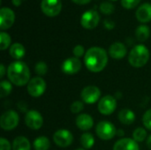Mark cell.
Listing matches in <instances>:
<instances>
[{
  "label": "cell",
  "mask_w": 151,
  "mask_h": 150,
  "mask_svg": "<svg viewBox=\"0 0 151 150\" xmlns=\"http://www.w3.org/2000/svg\"><path fill=\"white\" fill-rule=\"evenodd\" d=\"M84 63L88 70L92 72H100L107 65L108 55L101 47H92L86 51Z\"/></svg>",
  "instance_id": "1"
},
{
  "label": "cell",
  "mask_w": 151,
  "mask_h": 150,
  "mask_svg": "<svg viewBox=\"0 0 151 150\" xmlns=\"http://www.w3.org/2000/svg\"><path fill=\"white\" fill-rule=\"evenodd\" d=\"M7 76L12 84L17 87L27 85L30 79V71L26 63L15 61L9 65L7 68Z\"/></svg>",
  "instance_id": "2"
},
{
  "label": "cell",
  "mask_w": 151,
  "mask_h": 150,
  "mask_svg": "<svg viewBox=\"0 0 151 150\" xmlns=\"http://www.w3.org/2000/svg\"><path fill=\"white\" fill-rule=\"evenodd\" d=\"M150 60V50L143 44H138L134 46L129 53L128 62L135 68H141L144 66Z\"/></svg>",
  "instance_id": "3"
},
{
  "label": "cell",
  "mask_w": 151,
  "mask_h": 150,
  "mask_svg": "<svg viewBox=\"0 0 151 150\" xmlns=\"http://www.w3.org/2000/svg\"><path fill=\"white\" fill-rule=\"evenodd\" d=\"M96 133L101 140L110 141L117 135V129L112 123L103 120L96 125Z\"/></svg>",
  "instance_id": "4"
},
{
  "label": "cell",
  "mask_w": 151,
  "mask_h": 150,
  "mask_svg": "<svg viewBox=\"0 0 151 150\" xmlns=\"http://www.w3.org/2000/svg\"><path fill=\"white\" fill-rule=\"evenodd\" d=\"M19 122V114L12 110L4 112L0 118V126L4 131H12L15 129Z\"/></svg>",
  "instance_id": "5"
},
{
  "label": "cell",
  "mask_w": 151,
  "mask_h": 150,
  "mask_svg": "<svg viewBox=\"0 0 151 150\" xmlns=\"http://www.w3.org/2000/svg\"><path fill=\"white\" fill-rule=\"evenodd\" d=\"M27 93L33 97H39L42 95L46 90V82L41 77H34L27 85Z\"/></svg>",
  "instance_id": "6"
},
{
  "label": "cell",
  "mask_w": 151,
  "mask_h": 150,
  "mask_svg": "<svg viewBox=\"0 0 151 150\" xmlns=\"http://www.w3.org/2000/svg\"><path fill=\"white\" fill-rule=\"evenodd\" d=\"M97 108L101 114L109 116L112 114L117 108V99L112 95H105L99 100Z\"/></svg>",
  "instance_id": "7"
},
{
  "label": "cell",
  "mask_w": 151,
  "mask_h": 150,
  "mask_svg": "<svg viewBox=\"0 0 151 150\" xmlns=\"http://www.w3.org/2000/svg\"><path fill=\"white\" fill-rule=\"evenodd\" d=\"M61 0H42L41 2L42 11L49 17H55L58 15L61 11Z\"/></svg>",
  "instance_id": "8"
},
{
  "label": "cell",
  "mask_w": 151,
  "mask_h": 150,
  "mask_svg": "<svg viewBox=\"0 0 151 150\" xmlns=\"http://www.w3.org/2000/svg\"><path fill=\"white\" fill-rule=\"evenodd\" d=\"M100 21V15L96 10H88L85 11L81 19V26L86 29H94Z\"/></svg>",
  "instance_id": "9"
},
{
  "label": "cell",
  "mask_w": 151,
  "mask_h": 150,
  "mask_svg": "<svg viewBox=\"0 0 151 150\" xmlns=\"http://www.w3.org/2000/svg\"><path fill=\"white\" fill-rule=\"evenodd\" d=\"M25 124L32 130H39L43 125V118L39 111L31 110L26 113Z\"/></svg>",
  "instance_id": "10"
},
{
  "label": "cell",
  "mask_w": 151,
  "mask_h": 150,
  "mask_svg": "<svg viewBox=\"0 0 151 150\" xmlns=\"http://www.w3.org/2000/svg\"><path fill=\"white\" fill-rule=\"evenodd\" d=\"M53 141L60 148H67L73 141V136L72 133L66 129H60L54 133Z\"/></svg>",
  "instance_id": "11"
},
{
  "label": "cell",
  "mask_w": 151,
  "mask_h": 150,
  "mask_svg": "<svg viewBox=\"0 0 151 150\" xmlns=\"http://www.w3.org/2000/svg\"><path fill=\"white\" fill-rule=\"evenodd\" d=\"M101 96V90L96 86H88L84 88L81 93V100L88 104H92L96 103Z\"/></svg>",
  "instance_id": "12"
},
{
  "label": "cell",
  "mask_w": 151,
  "mask_h": 150,
  "mask_svg": "<svg viewBox=\"0 0 151 150\" xmlns=\"http://www.w3.org/2000/svg\"><path fill=\"white\" fill-rule=\"evenodd\" d=\"M81 69V62L77 57H69L65 59L61 65V70L64 73L73 75L78 73Z\"/></svg>",
  "instance_id": "13"
},
{
  "label": "cell",
  "mask_w": 151,
  "mask_h": 150,
  "mask_svg": "<svg viewBox=\"0 0 151 150\" xmlns=\"http://www.w3.org/2000/svg\"><path fill=\"white\" fill-rule=\"evenodd\" d=\"M15 21V14L13 11L8 7L0 9V29L5 30L10 28Z\"/></svg>",
  "instance_id": "14"
},
{
  "label": "cell",
  "mask_w": 151,
  "mask_h": 150,
  "mask_svg": "<svg viewBox=\"0 0 151 150\" xmlns=\"http://www.w3.org/2000/svg\"><path fill=\"white\" fill-rule=\"evenodd\" d=\"M127 53V46L119 42L112 43L109 48V54L114 59H122Z\"/></svg>",
  "instance_id": "15"
},
{
  "label": "cell",
  "mask_w": 151,
  "mask_h": 150,
  "mask_svg": "<svg viewBox=\"0 0 151 150\" xmlns=\"http://www.w3.org/2000/svg\"><path fill=\"white\" fill-rule=\"evenodd\" d=\"M113 150H140V148L134 139L123 138L115 142Z\"/></svg>",
  "instance_id": "16"
},
{
  "label": "cell",
  "mask_w": 151,
  "mask_h": 150,
  "mask_svg": "<svg viewBox=\"0 0 151 150\" xmlns=\"http://www.w3.org/2000/svg\"><path fill=\"white\" fill-rule=\"evenodd\" d=\"M75 123H76L77 127L80 130H81V131H88L93 127L94 119L90 115H88L87 113H83V114H80L76 118Z\"/></svg>",
  "instance_id": "17"
},
{
  "label": "cell",
  "mask_w": 151,
  "mask_h": 150,
  "mask_svg": "<svg viewBox=\"0 0 151 150\" xmlns=\"http://www.w3.org/2000/svg\"><path fill=\"white\" fill-rule=\"evenodd\" d=\"M136 19L142 23H147L151 20V4L145 3L136 11Z\"/></svg>",
  "instance_id": "18"
},
{
  "label": "cell",
  "mask_w": 151,
  "mask_h": 150,
  "mask_svg": "<svg viewBox=\"0 0 151 150\" xmlns=\"http://www.w3.org/2000/svg\"><path fill=\"white\" fill-rule=\"evenodd\" d=\"M118 118L123 125H132L135 120V114L129 109H123L119 112Z\"/></svg>",
  "instance_id": "19"
},
{
  "label": "cell",
  "mask_w": 151,
  "mask_h": 150,
  "mask_svg": "<svg viewBox=\"0 0 151 150\" xmlns=\"http://www.w3.org/2000/svg\"><path fill=\"white\" fill-rule=\"evenodd\" d=\"M12 150H31L29 140L24 136H18L12 141Z\"/></svg>",
  "instance_id": "20"
},
{
  "label": "cell",
  "mask_w": 151,
  "mask_h": 150,
  "mask_svg": "<svg viewBox=\"0 0 151 150\" xmlns=\"http://www.w3.org/2000/svg\"><path fill=\"white\" fill-rule=\"evenodd\" d=\"M10 55L12 58L16 59L17 61L21 59L25 54H26V50L24 48V46L21 43L19 42H15L13 43L11 47H10Z\"/></svg>",
  "instance_id": "21"
},
{
  "label": "cell",
  "mask_w": 151,
  "mask_h": 150,
  "mask_svg": "<svg viewBox=\"0 0 151 150\" xmlns=\"http://www.w3.org/2000/svg\"><path fill=\"white\" fill-rule=\"evenodd\" d=\"M150 35V29L147 25H141L135 30V36L139 42H145Z\"/></svg>",
  "instance_id": "22"
},
{
  "label": "cell",
  "mask_w": 151,
  "mask_h": 150,
  "mask_svg": "<svg viewBox=\"0 0 151 150\" xmlns=\"http://www.w3.org/2000/svg\"><path fill=\"white\" fill-rule=\"evenodd\" d=\"M33 147L35 150H48L50 147V142L46 136H40L34 141Z\"/></svg>",
  "instance_id": "23"
},
{
  "label": "cell",
  "mask_w": 151,
  "mask_h": 150,
  "mask_svg": "<svg viewBox=\"0 0 151 150\" xmlns=\"http://www.w3.org/2000/svg\"><path fill=\"white\" fill-rule=\"evenodd\" d=\"M81 144L84 149H91L95 144V138L92 133H84L81 136Z\"/></svg>",
  "instance_id": "24"
},
{
  "label": "cell",
  "mask_w": 151,
  "mask_h": 150,
  "mask_svg": "<svg viewBox=\"0 0 151 150\" xmlns=\"http://www.w3.org/2000/svg\"><path fill=\"white\" fill-rule=\"evenodd\" d=\"M12 91V85L11 81L2 80L0 83V97L4 98L8 96Z\"/></svg>",
  "instance_id": "25"
},
{
  "label": "cell",
  "mask_w": 151,
  "mask_h": 150,
  "mask_svg": "<svg viewBox=\"0 0 151 150\" xmlns=\"http://www.w3.org/2000/svg\"><path fill=\"white\" fill-rule=\"evenodd\" d=\"M147 135V131L144 128L137 127L133 133V139L136 142H142L146 140Z\"/></svg>",
  "instance_id": "26"
},
{
  "label": "cell",
  "mask_w": 151,
  "mask_h": 150,
  "mask_svg": "<svg viewBox=\"0 0 151 150\" xmlns=\"http://www.w3.org/2000/svg\"><path fill=\"white\" fill-rule=\"evenodd\" d=\"M11 41H12L11 40V36L7 33L2 31L0 33V50H6L10 46Z\"/></svg>",
  "instance_id": "27"
},
{
  "label": "cell",
  "mask_w": 151,
  "mask_h": 150,
  "mask_svg": "<svg viewBox=\"0 0 151 150\" xmlns=\"http://www.w3.org/2000/svg\"><path fill=\"white\" fill-rule=\"evenodd\" d=\"M35 71L39 76H43L48 72V65L45 62L40 61L38 63H36V65L35 66Z\"/></svg>",
  "instance_id": "28"
},
{
  "label": "cell",
  "mask_w": 151,
  "mask_h": 150,
  "mask_svg": "<svg viewBox=\"0 0 151 150\" xmlns=\"http://www.w3.org/2000/svg\"><path fill=\"white\" fill-rule=\"evenodd\" d=\"M115 10V6L109 2H104L101 4L100 5V11L102 13L106 14V15H110Z\"/></svg>",
  "instance_id": "29"
},
{
  "label": "cell",
  "mask_w": 151,
  "mask_h": 150,
  "mask_svg": "<svg viewBox=\"0 0 151 150\" xmlns=\"http://www.w3.org/2000/svg\"><path fill=\"white\" fill-rule=\"evenodd\" d=\"M83 109H84V104L81 101H75L70 106V110L73 114L80 113Z\"/></svg>",
  "instance_id": "30"
},
{
  "label": "cell",
  "mask_w": 151,
  "mask_h": 150,
  "mask_svg": "<svg viewBox=\"0 0 151 150\" xmlns=\"http://www.w3.org/2000/svg\"><path fill=\"white\" fill-rule=\"evenodd\" d=\"M142 0H121V4L126 9H134Z\"/></svg>",
  "instance_id": "31"
},
{
  "label": "cell",
  "mask_w": 151,
  "mask_h": 150,
  "mask_svg": "<svg viewBox=\"0 0 151 150\" xmlns=\"http://www.w3.org/2000/svg\"><path fill=\"white\" fill-rule=\"evenodd\" d=\"M142 122H143V125L144 126L150 130L151 131V109L148 110L144 115H143V118H142Z\"/></svg>",
  "instance_id": "32"
},
{
  "label": "cell",
  "mask_w": 151,
  "mask_h": 150,
  "mask_svg": "<svg viewBox=\"0 0 151 150\" xmlns=\"http://www.w3.org/2000/svg\"><path fill=\"white\" fill-rule=\"evenodd\" d=\"M73 53L74 57H77V58H80V57H83L84 54H86V53H85V49H84V47H83L82 45H80V44L76 45V46L73 48Z\"/></svg>",
  "instance_id": "33"
},
{
  "label": "cell",
  "mask_w": 151,
  "mask_h": 150,
  "mask_svg": "<svg viewBox=\"0 0 151 150\" xmlns=\"http://www.w3.org/2000/svg\"><path fill=\"white\" fill-rule=\"evenodd\" d=\"M12 149V147L11 146L8 140L4 138L0 139V150H11Z\"/></svg>",
  "instance_id": "34"
},
{
  "label": "cell",
  "mask_w": 151,
  "mask_h": 150,
  "mask_svg": "<svg viewBox=\"0 0 151 150\" xmlns=\"http://www.w3.org/2000/svg\"><path fill=\"white\" fill-rule=\"evenodd\" d=\"M104 26L108 30H111L115 27V23H114V21H112L111 19H105L104 21Z\"/></svg>",
  "instance_id": "35"
},
{
  "label": "cell",
  "mask_w": 151,
  "mask_h": 150,
  "mask_svg": "<svg viewBox=\"0 0 151 150\" xmlns=\"http://www.w3.org/2000/svg\"><path fill=\"white\" fill-rule=\"evenodd\" d=\"M5 73H7V72H6V70H5L4 65V64H1V65H0V78L3 79Z\"/></svg>",
  "instance_id": "36"
},
{
  "label": "cell",
  "mask_w": 151,
  "mask_h": 150,
  "mask_svg": "<svg viewBox=\"0 0 151 150\" xmlns=\"http://www.w3.org/2000/svg\"><path fill=\"white\" fill-rule=\"evenodd\" d=\"M73 3H75V4H81V5H82V4H88L91 0H72Z\"/></svg>",
  "instance_id": "37"
},
{
  "label": "cell",
  "mask_w": 151,
  "mask_h": 150,
  "mask_svg": "<svg viewBox=\"0 0 151 150\" xmlns=\"http://www.w3.org/2000/svg\"><path fill=\"white\" fill-rule=\"evenodd\" d=\"M146 144H147V147L151 150V135H150L146 141Z\"/></svg>",
  "instance_id": "38"
},
{
  "label": "cell",
  "mask_w": 151,
  "mask_h": 150,
  "mask_svg": "<svg viewBox=\"0 0 151 150\" xmlns=\"http://www.w3.org/2000/svg\"><path fill=\"white\" fill-rule=\"evenodd\" d=\"M12 4H13V5H15V6H19L20 4H21V0H12Z\"/></svg>",
  "instance_id": "39"
},
{
  "label": "cell",
  "mask_w": 151,
  "mask_h": 150,
  "mask_svg": "<svg viewBox=\"0 0 151 150\" xmlns=\"http://www.w3.org/2000/svg\"><path fill=\"white\" fill-rule=\"evenodd\" d=\"M125 134V133H124V131L123 130H117V135H119V136H123Z\"/></svg>",
  "instance_id": "40"
},
{
  "label": "cell",
  "mask_w": 151,
  "mask_h": 150,
  "mask_svg": "<svg viewBox=\"0 0 151 150\" xmlns=\"http://www.w3.org/2000/svg\"><path fill=\"white\" fill-rule=\"evenodd\" d=\"M77 150H87V149H79Z\"/></svg>",
  "instance_id": "41"
},
{
  "label": "cell",
  "mask_w": 151,
  "mask_h": 150,
  "mask_svg": "<svg viewBox=\"0 0 151 150\" xmlns=\"http://www.w3.org/2000/svg\"><path fill=\"white\" fill-rule=\"evenodd\" d=\"M111 1H116V0H111Z\"/></svg>",
  "instance_id": "42"
}]
</instances>
